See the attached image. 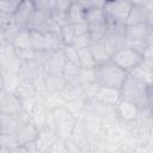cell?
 Returning a JSON list of instances; mask_svg holds the SVG:
<instances>
[{
  "label": "cell",
  "instance_id": "cell-31",
  "mask_svg": "<svg viewBox=\"0 0 153 153\" xmlns=\"http://www.w3.org/2000/svg\"><path fill=\"white\" fill-rule=\"evenodd\" d=\"M129 74H131V75H134V76H136V78L143 80L145 82L152 85V75H153V73H152V67H148V66L145 65L142 61H141Z\"/></svg>",
  "mask_w": 153,
  "mask_h": 153
},
{
  "label": "cell",
  "instance_id": "cell-24",
  "mask_svg": "<svg viewBox=\"0 0 153 153\" xmlns=\"http://www.w3.org/2000/svg\"><path fill=\"white\" fill-rule=\"evenodd\" d=\"M16 94L22 100L32 99L37 96V90H36L35 85L32 84V81H30V80H19V82L17 85V88H16Z\"/></svg>",
  "mask_w": 153,
  "mask_h": 153
},
{
  "label": "cell",
  "instance_id": "cell-36",
  "mask_svg": "<svg viewBox=\"0 0 153 153\" xmlns=\"http://www.w3.org/2000/svg\"><path fill=\"white\" fill-rule=\"evenodd\" d=\"M0 145H1V148L8 149V151L19 146L14 133L13 134H1L0 135Z\"/></svg>",
  "mask_w": 153,
  "mask_h": 153
},
{
  "label": "cell",
  "instance_id": "cell-19",
  "mask_svg": "<svg viewBox=\"0 0 153 153\" xmlns=\"http://www.w3.org/2000/svg\"><path fill=\"white\" fill-rule=\"evenodd\" d=\"M86 10L84 1H71V5L67 10V19L69 24H76L85 22Z\"/></svg>",
  "mask_w": 153,
  "mask_h": 153
},
{
  "label": "cell",
  "instance_id": "cell-33",
  "mask_svg": "<svg viewBox=\"0 0 153 153\" xmlns=\"http://www.w3.org/2000/svg\"><path fill=\"white\" fill-rule=\"evenodd\" d=\"M60 38H61V42L65 45H73V42H74V30H73V25L72 24H66L63 26H61V30H60Z\"/></svg>",
  "mask_w": 153,
  "mask_h": 153
},
{
  "label": "cell",
  "instance_id": "cell-50",
  "mask_svg": "<svg viewBox=\"0 0 153 153\" xmlns=\"http://www.w3.org/2000/svg\"><path fill=\"white\" fill-rule=\"evenodd\" d=\"M0 149H1V145H0Z\"/></svg>",
  "mask_w": 153,
  "mask_h": 153
},
{
  "label": "cell",
  "instance_id": "cell-30",
  "mask_svg": "<svg viewBox=\"0 0 153 153\" xmlns=\"http://www.w3.org/2000/svg\"><path fill=\"white\" fill-rule=\"evenodd\" d=\"M31 45L35 51H48V43L47 36L39 31H30Z\"/></svg>",
  "mask_w": 153,
  "mask_h": 153
},
{
  "label": "cell",
  "instance_id": "cell-39",
  "mask_svg": "<svg viewBox=\"0 0 153 153\" xmlns=\"http://www.w3.org/2000/svg\"><path fill=\"white\" fill-rule=\"evenodd\" d=\"M72 25H73V30H74V36L75 37L85 36V35L88 33V29H87L86 22H81V23H76V24H72Z\"/></svg>",
  "mask_w": 153,
  "mask_h": 153
},
{
  "label": "cell",
  "instance_id": "cell-37",
  "mask_svg": "<svg viewBox=\"0 0 153 153\" xmlns=\"http://www.w3.org/2000/svg\"><path fill=\"white\" fill-rule=\"evenodd\" d=\"M19 4L20 1H0V12L12 17L17 12Z\"/></svg>",
  "mask_w": 153,
  "mask_h": 153
},
{
  "label": "cell",
  "instance_id": "cell-11",
  "mask_svg": "<svg viewBox=\"0 0 153 153\" xmlns=\"http://www.w3.org/2000/svg\"><path fill=\"white\" fill-rule=\"evenodd\" d=\"M33 2L32 1H20L17 12L12 16L14 25L18 27L19 31L22 30H27V23L29 18L33 11Z\"/></svg>",
  "mask_w": 153,
  "mask_h": 153
},
{
  "label": "cell",
  "instance_id": "cell-2",
  "mask_svg": "<svg viewBox=\"0 0 153 153\" xmlns=\"http://www.w3.org/2000/svg\"><path fill=\"white\" fill-rule=\"evenodd\" d=\"M94 74L97 79V84L99 86L104 87H111L120 90L121 86L123 85L128 73L116 66L115 63L106 62L103 65H97L94 68Z\"/></svg>",
  "mask_w": 153,
  "mask_h": 153
},
{
  "label": "cell",
  "instance_id": "cell-14",
  "mask_svg": "<svg viewBox=\"0 0 153 153\" xmlns=\"http://www.w3.org/2000/svg\"><path fill=\"white\" fill-rule=\"evenodd\" d=\"M65 65H66V57L63 55L62 49H59L50 53L48 60L42 66V69L44 73H62Z\"/></svg>",
  "mask_w": 153,
  "mask_h": 153
},
{
  "label": "cell",
  "instance_id": "cell-7",
  "mask_svg": "<svg viewBox=\"0 0 153 153\" xmlns=\"http://www.w3.org/2000/svg\"><path fill=\"white\" fill-rule=\"evenodd\" d=\"M22 61L17 57L14 48L12 44H4L0 45V67L1 71L18 73L20 68Z\"/></svg>",
  "mask_w": 153,
  "mask_h": 153
},
{
  "label": "cell",
  "instance_id": "cell-45",
  "mask_svg": "<svg viewBox=\"0 0 153 153\" xmlns=\"http://www.w3.org/2000/svg\"><path fill=\"white\" fill-rule=\"evenodd\" d=\"M10 153H26V151H25L24 146H18V147H16V148L11 149V151H10Z\"/></svg>",
  "mask_w": 153,
  "mask_h": 153
},
{
  "label": "cell",
  "instance_id": "cell-27",
  "mask_svg": "<svg viewBox=\"0 0 153 153\" xmlns=\"http://www.w3.org/2000/svg\"><path fill=\"white\" fill-rule=\"evenodd\" d=\"M12 45L16 50H33L31 45L30 31L29 30L19 31L12 41Z\"/></svg>",
  "mask_w": 153,
  "mask_h": 153
},
{
  "label": "cell",
  "instance_id": "cell-42",
  "mask_svg": "<svg viewBox=\"0 0 153 153\" xmlns=\"http://www.w3.org/2000/svg\"><path fill=\"white\" fill-rule=\"evenodd\" d=\"M135 153H153V148H152V141L140 145L135 148Z\"/></svg>",
  "mask_w": 153,
  "mask_h": 153
},
{
  "label": "cell",
  "instance_id": "cell-40",
  "mask_svg": "<svg viewBox=\"0 0 153 153\" xmlns=\"http://www.w3.org/2000/svg\"><path fill=\"white\" fill-rule=\"evenodd\" d=\"M12 24H14L12 17L8 16V14H5V13H2V12H0V29L6 30V29H8Z\"/></svg>",
  "mask_w": 153,
  "mask_h": 153
},
{
  "label": "cell",
  "instance_id": "cell-10",
  "mask_svg": "<svg viewBox=\"0 0 153 153\" xmlns=\"http://www.w3.org/2000/svg\"><path fill=\"white\" fill-rule=\"evenodd\" d=\"M69 139L78 147H80L84 152L87 151L88 141H90V135H88V133L86 130L85 123L82 121V116H80V117H78L75 120V123H74V127H73V130H72V134H71Z\"/></svg>",
  "mask_w": 153,
  "mask_h": 153
},
{
  "label": "cell",
  "instance_id": "cell-28",
  "mask_svg": "<svg viewBox=\"0 0 153 153\" xmlns=\"http://www.w3.org/2000/svg\"><path fill=\"white\" fill-rule=\"evenodd\" d=\"M38 94L42 97L43 104H44L45 109H48V110H53L55 108L65 105V102H63L60 92H44V93H38Z\"/></svg>",
  "mask_w": 153,
  "mask_h": 153
},
{
  "label": "cell",
  "instance_id": "cell-16",
  "mask_svg": "<svg viewBox=\"0 0 153 153\" xmlns=\"http://www.w3.org/2000/svg\"><path fill=\"white\" fill-rule=\"evenodd\" d=\"M116 110H117L118 117L122 122H130V121L136 120L140 108L129 100L121 99L118 102V104L116 105Z\"/></svg>",
  "mask_w": 153,
  "mask_h": 153
},
{
  "label": "cell",
  "instance_id": "cell-32",
  "mask_svg": "<svg viewBox=\"0 0 153 153\" xmlns=\"http://www.w3.org/2000/svg\"><path fill=\"white\" fill-rule=\"evenodd\" d=\"M78 54H79V62H80V68L82 69H92L97 65L92 59V55L90 53L88 47H82V48H76Z\"/></svg>",
  "mask_w": 153,
  "mask_h": 153
},
{
  "label": "cell",
  "instance_id": "cell-41",
  "mask_svg": "<svg viewBox=\"0 0 153 153\" xmlns=\"http://www.w3.org/2000/svg\"><path fill=\"white\" fill-rule=\"evenodd\" d=\"M65 143H66L68 153H84V151L80 147H78L71 139H65Z\"/></svg>",
  "mask_w": 153,
  "mask_h": 153
},
{
  "label": "cell",
  "instance_id": "cell-47",
  "mask_svg": "<svg viewBox=\"0 0 153 153\" xmlns=\"http://www.w3.org/2000/svg\"><path fill=\"white\" fill-rule=\"evenodd\" d=\"M43 153H50V151L48 149V151H45V152H43Z\"/></svg>",
  "mask_w": 153,
  "mask_h": 153
},
{
  "label": "cell",
  "instance_id": "cell-4",
  "mask_svg": "<svg viewBox=\"0 0 153 153\" xmlns=\"http://www.w3.org/2000/svg\"><path fill=\"white\" fill-rule=\"evenodd\" d=\"M110 61L123 71H126L127 73H130L142 61V56L135 49L124 45L111 56Z\"/></svg>",
  "mask_w": 153,
  "mask_h": 153
},
{
  "label": "cell",
  "instance_id": "cell-8",
  "mask_svg": "<svg viewBox=\"0 0 153 153\" xmlns=\"http://www.w3.org/2000/svg\"><path fill=\"white\" fill-rule=\"evenodd\" d=\"M152 17H153V12H149L145 8L142 1H137V2H133V6L130 8V12L126 19L124 25L126 26H130V25H136V24H141V23H147L148 25H152Z\"/></svg>",
  "mask_w": 153,
  "mask_h": 153
},
{
  "label": "cell",
  "instance_id": "cell-38",
  "mask_svg": "<svg viewBox=\"0 0 153 153\" xmlns=\"http://www.w3.org/2000/svg\"><path fill=\"white\" fill-rule=\"evenodd\" d=\"M49 151H50V153H68L66 143H65V140L60 139V137L53 143V146L50 147Z\"/></svg>",
  "mask_w": 153,
  "mask_h": 153
},
{
  "label": "cell",
  "instance_id": "cell-13",
  "mask_svg": "<svg viewBox=\"0 0 153 153\" xmlns=\"http://www.w3.org/2000/svg\"><path fill=\"white\" fill-rule=\"evenodd\" d=\"M94 99H96V102H98L102 105L116 106L122 98H121L120 90L111 88V87L99 86L98 90H97V93H96Z\"/></svg>",
  "mask_w": 153,
  "mask_h": 153
},
{
  "label": "cell",
  "instance_id": "cell-3",
  "mask_svg": "<svg viewBox=\"0 0 153 153\" xmlns=\"http://www.w3.org/2000/svg\"><path fill=\"white\" fill-rule=\"evenodd\" d=\"M51 111L55 122V133L60 139H69L76 118L65 106L55 108Z\"/></svg>",
  "mask_w": 153,
  "mask_h": 153
},
{
  "label": "cell",
  "instance_id": "cell-1",
  "mask_svg": "<svg viewBox=\"0 0 153 153\" xmlns=\"http://www.w3.org/2000/svg\"><path fill=\"white\" fill-rule=\"evenodd\" d=\"M121 98L129 100L139 108L152 106V85L128 73L120 88Z\"/></svg>",
  "mask_w": 153,
  "mask_h": 153
},
{
  "label": "cell",
  "instance_id": "cell-18",
  "mask_svg": "<svg viewBox=\"0 0 153 153\" xmlns=\"http://www.w3.org/2000/svg\"><path fill=\"white\" fill-rule=\"evenodd\" d=\"M14 134H16L18 145L24 146V145H26L29 142H33L36 140V137L38 135V130L31 122H29V123H25L22 127H19V129Z\"/></svg>",
  "mask_w": 153,
  "mask_h": 153
},
{
  "label": "cell",
  "instance_id": "cell-5",
  "mask_svg": "<svg viewBox=\"0 0 153 153\" xmlns=\"http://www.w3.org/2000/svg\"><path fill=\"white\" fill-rule=\"evenodd\" d=\"M123 123L126 127L127 136L130 137L137 146L152 141L153 127H149L139 120H134L130 122H123Z\"/></svg>",
  "mask_w": 153,
  "mask_h": 153
},
{
  "label": "cell",
  "instance_id": "cell-23",
  "mask_svg": "<svg viewBox=\"0 0 153 153\" xmlns=\"http://www.w3.org/2000/svg\"><path fill=\"white\" fill-rule=\"evenodd\" d=\"M42 67L35 62L33 60L31 61H22L20 68L18 71V78L19 80H32V78L37 74V72L41 69Z\"/></svg>",
  "mask_w": 153,
  "mask_h": 153
},
{
  "label": "cell",
  "instance_id": "cell-9",
  "mask_svg": "<svg viewBox=\"0 0 153 153\" xmlns=\"http://www.w3.org/2000/svg\"><path fill=\"white\" fill-rule=\"evenodd\" d=\"M20 111H23L22 99L16 93L4 91L0 99V112L7 115H18Z\"/></svg>",
  "mask_w": 153,
  "mask_h": 153
},
{
  "label": "cell",
  "instance_id": "cell-26",
  "mask_svg": "<svg viewBox=\"0 0 153 153\" xmlns=\"http://www.w3.org/2000/svg\"><path fill=\"white\" fill-rule=\"evenodd\" d=\"M88 49H90V53H91L92 59L96 62V65H103V63L110 62L111 57L106 53V50L102 43H91L88 45Z\"/></svg>",
  "mask_w": 153,
  "mask_h": 153
},
{
  "label": "cell",
  "instance_id": "cell-21",
  "mask_svg": "<svg viewBox=\"0 0 153 153\" xmlns=\"http://www.w3.org/2000/svg\"><path fill=\"white\" fill-rule=\"evenodd\" d=\"M44 85L47 92H60L65 87L66 80L62 73H44Z\"/></svg>",
  "mask_w": 153,
  "mask_h": 153
},
{
  "label": "cell",
  "instance_id": "cell-44",
  "mask_svg": "<svg viewBox=\"0 0 153 153\" xmlns=\"http://www.w3.org/2000/svg\"><path fill=\"white\" fill-rule=\"evenodd\" d=\"M4 44H8V42H7L6 35H5V30L0 29V45H4Z\"/></svg>",
  "mask_w": 153,
  "mask_h": 153
},
{
  "label": "cell",
  "instance_id": "cell-22",
  "mask_svg": "<svg viewBox=\"0 0 153 153\" xmlns=\"http://www.w3.org/2000/svg\"><path fill=\"white\" fill-rule=\"evenodd\" d=\"M60 94H61L65 103L73 102V100H76V99L87 98L86 93H85V91L82 90L81 86H72V85H68V84H66L65 87L60 91Z\"/></svg>",
  "mask_w": 153,
  "mask_h": 153
},
{
  "label": "cell",
  "instance_id": "cell-34",
  "mask_svg": "<svg viewBox=\"0 0 153 153\" xmlns=\"http://www.w3.org/2000/svg\"><path fill=\"white\" fill-rule=\"evenodd\" d=\"M92 85H98L94 69H82L80 68V86L81 87H87Z\"/></svg>",
  "mask_w": 153,
  "mask_h": 153
},
{
  "label": "cell",
  "instance_id": "cell-43",
  "mask_svg": "<svg viewBox=\"0 0 153 153\" xmlns=\"http://www.w3.org/2000/svg\"><path fill=\"white\" fill-rule=\"evenodd\" d=\"M24 148H25L26 153H39L38 149H37V147H36V145H35V141L24 145Z\"/></svg>",
  "mask_w": 153,
  "mask_h": 153
},
{
  "label": "cell",
  "instance_id": "cell-49",
  "mask_svg": "<svg viewBox=\"0 0 153 153\" xmlns=\"http://www.w3.org/2000/svg\"><path fill=\"white\" fill-rule=\"evenodd\" d=\"M0 73H1V67H0Z\"/></svg>",
  "mask_w": 153,
  "mask_h": 153
},
{
  "label": "cell",
  "instance_id": "cell-17",
  "mask_svg": "<svg viewBox=\"0 0 153 153\" xmlns=\"http://www.w3.org/2000/svg\"><path fill=\"white\" fill-rule=\"evenodd\" d=\"M59 139L57 134L48 128H44L42 130L38 131V135L35 140V145L38 149L39 153H43L48 149H50V147L53 146V143Z\"/></svg>",
  "mask_w": 153,
  "mask_h": 153
},
{
  "label": "cell",
  "instance_id": "cell-25",
  "mask_svg": "<svg viewBox=\"0 0 153 153\" xmlns=\"http://www.w3.org/2000/svg\"><path fill=\"white\" fill-rule=\"evenodd\" d=\"M62 75L66 80V84L72 86H80V67L66 62Z\"/></svg>",
  "mask_w": 153,
  "mask_h": 153
},
{
  "label": "cell",
  "instance_id": "cell-20",
  "mask_svg": "<svg viewBox=\"0 0 153 153\" xmlns=\"http://www.w3.org/2000/svg\"><path fill=\"white\" fill-rule=\"evenodd\" d=\"M49 18H50V11L43 10V8H39V7H35L32 13H31V16H30V18H29L27 30L29 31H33V30L38 31Z\"/></svg>",
  "mask_w": 153,
  "mask_h": 153
},
{
  "label": "cell",
  "instance_id": "cell-46",
  "mask_svg": "<svg viewBox=\"0 0 153 153\" xmlns=\"http://www.w3.org/2000/svg\"><path fill=\"white\" fill-rule=\"evenodd\" d=\"M84 153H108V152H104V151H100V149H87Z\"/></svg>",
  "mask_w": 153,
  "mask_h": 153
},
{
  "label": "cell",
  "instance_id": "cell-48",
  "mask_svg": "<svg viewBox=\"0 0 153 153\" xmlns=\"http://www.w3.org/2000/svg\"><path fill=\"white\" fill-rule=\"evenodd\" d=\"M1 94H2V93H0V99H1Z\"/></svg>",
  "mask_w": 153,
  "mask_h": 153
},
{
  "label": "cell",
  "instance_id": "cell-6",
  "mask_svg": "<svg viewBox=\"0 0 153 153\" xmlns=\"http://www.w3.org/2000/svg\"><path fill=\"white\" fill-rule=\"evenodd\" d=\"M131 6H133L131 1H124V0L104 1L102 6V11L105 16L112 18L115 22L124 24Z\"/></svg>",
  "mask_w": 153,
  "mask_h": 153
},
{
  "label": "cell",
  "instance_id": "cell-35",
  "mask_svg": "<svg viewBox=\"0 0 153 153\" xmlns=\"http://www.w3.org/2000/svg\"><path fill=\"white\" fill-rule=\"evenodd\" d=\"M62 51H63V55H65V57H66V62L80 67L78 49H76L74 45H65V47L62 48Z\"/></svg>",
  "mask_w": 153,
  "mask_h": 153
},
{
  "label": "cell",
  "instance_id": "cell-15",
  "mask_svg": "<svg viewBox=\"0 0 153 153\" xmlns=\"http://www.w3.org/2000/svg\"><path fill=\"white\" fill-rule=\"evenodd\" d=\"M82 121L85 123V127H86V130H87L90 137H93V136L103 134L102 120H100V116H99V114L97 111H94V110L86 111L82 115Z\"/></svg>",
  "mask_w": 153,
  "mask_h": 153
},
{
  "label": "cell",
  "instance_id": "cell-29",
  "mask_svg": "<svg viewBox=\"0 0 153 153\" xmlns=\"http://www.w3.org/2000/svg\"><path fill=\"white\" fill-rule=\"evenodd\" d=\"M1 78H2V84H4V91L10 92V93H16V88L19 82L18 74L1 71Z\"/></svg>",
  "mask_w": 153,
  "mask_h": 153
},
{
  "label": "cell",
  "instance_id": "cell-12",
  "mask_svg": "<svg viewBox=\"0 0 153 153\" xmlns=\"http://www.w3.org/2000/svg\"><path fill=\"white\" fill-rule=\"evenodd\" d=\"M105 140L108 141L109 146H110V149L111 152L116 151L121 143L123 142V140L126 139L127 136V131H126V127H124V123L123 122H120L118 124L114 126L112 128L108 129L106 131L103 133Z\"/></svg>",
  "mask_w": 153,
  "mask_h": 153
}]
</instances>
